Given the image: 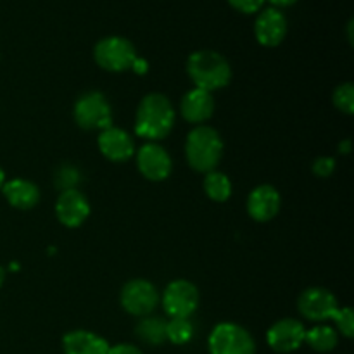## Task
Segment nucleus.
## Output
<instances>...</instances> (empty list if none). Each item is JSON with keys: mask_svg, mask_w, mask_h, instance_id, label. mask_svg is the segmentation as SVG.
<instances>
[{"mask_svg": "<svg viewBox=\"0 0 354 354\" xmlns=\"http://www.w3.org/2000/svg\"><path fill=\"white\" fill-rule=\"evenodd\" d=\"M55 214L64 227L76 228L88 218L90 204L80 190H62L55 203Z\"/></svg>", "mask_w": 354, "mask_h": 354, "instance_id": "nucleus-12", "label": "nucleus"}, {"mask_svg": "<svg viewBox=\"0 0 354 354\" xmlns=\"http://www.w3.org/2000/svg\"><path fill=\"white\" fill-rule=\"evenodd\" d=\"M339 151H341L342 154H348V152L351 151V142L344 140L342 144H339Z\"/></svg>", "mask_w": 354, "mask_h": 354, "instance_id": "nucleus-31", "label": "nucleus"}, {"mask_svg": "<svg viewBox=\"0 0 354 354\" xmlns=\"http://www.w3.org/2000/svg\"><path fill=\"white\" fill-rule=\"evenodd\" d=\"M304 335H306V328L299 320L283 318L268 328L266 341L275 353L287 354L294 353L304 344Z\"/></svg>", "mask_w": 354, "mask_h": 354, "instance_id": "nucleus-9", "label": "nucleus"}, {"mask_svg": "<svg viewBox=\"0 0 354 354\" xmlns=\"http://www.w3.org/2000/svg\"><path fill=\"white\" fill-rule=\"evenodd\" d=\"M137 166L138 171L151 182H162L171 175L173 162L166 149L156 142L142 145L137 152Z\"/></svg>", "mask_w": 354, "mask_h": 354, "instance_id": "nucleus-11", "label": "nucleus"}, {"mask_svg": "<svg viewBox=\"0 0 354 354\" xmlns=\"http://www.w3.org/2000/svg\"><path fill=\"white\" fill-rule=\"evenodd\" d=\"M187 73L196 88L213 92L227 86L232 80V68L227 59L214 50H197L187 61Z\"/></svg>", "mask_w": 354, "mask_h": 354, "instance_id": "nucleus-2", "label": "nucleus"}, {"mask_svg": "<svg viewBox=\"0 0 354 354\" xmlns=\"http://www.w3.org/2000/svg\"><path fill=\"white\" fill-rule=\"evenodd\" d=\"M204 192L214 203H225L232 196L230 178L225 173L216 171V169L206 173V178H204Z\"/></svg>", "mask_w": 354, "mask_h": 354, "instance_id": "nucleus-20", "label": "nucleus"}, {"mask_svg": "<svg viewBox=\"0 0 354 354\" xmlns=\"http://www.w3.org/2000/svg\"><path fill=\"white\" fill-rule=\"evenodd\" d=\"M254 35L265 47H277L287 35V19L279 9L270 7L258 16L254 23Z\"/></svg>", "mask_w": 354, "mask_h": 354, "instance_id": "nucleus-14", "label": "nucleus"}, {"mask_svg": "<svg viewBox=\"0 0 354 354\" xmlns=\"http://www.w3.org/2000/svg\"><path fill=\"white\" fill-rule=\"evenodd\" d=\"M93 59L106 71L123 73L131 69L133 62L137 61V50L127 38L106 37L97 41L93 48Z\"/></svg>", "mask_w": 354, "mask_h": 354, "instance_id": "nucleus-4", "label": "nucleus"}, {"mask_svg": "<svg viewBox=\"0 0 354 354\" xmlns=\"http://www.w3.org/2000/svg\"><path fill=\"white\" fill-rule=\"evenodd\" d=\"M137 337L145 344L159 346L166 341V320L147 317L137 325Z\"/></svg>", "mask_w": 354, "mask_h": 354, "instance_id": "nucleus-21", "label": "nucleus"}, {"mask_svg": "<svg viewBox=\"0 0 354 354\" xmlns=\"http://www.w3.org/2000/svg\"><path fill=\"white\" fill-rule=\"evenodd\" d=\"M75 121L83 130H106L113 123V111L100 92H86L76 100Z\"/></svg>", "mask_w": 354, "mask_h": 354, "instance_id": "nucleus-6", "label": "nucleus"}, {"mask_svg": "<svg viewBox=\"0 0 354 354\" xmlns=\"http://www.w3.org/2000/svg\"><path fill=\"white\" fill-rule=\"evenodd\" d=\"M180 111H182V116L189 123H204V121L213 116L214 99L211 92L194 88L183 95L182 102H180Z\"/></svg>", "mask_w": 354, "mask_h": 354, "instance_id": "nucleus-16", "label": "nucleus"}, {"mask_svg": "<svg viewBox=\"0 0 354 354\" xmlns=\"http://www.w3.org/2000/svg\"><path fill=\"white\" fill-rule=\"evenodd\" d=\"M332 320L335 322L337 328L341 330V334L344 337L351 339L354 335V315L351 308H337L334 315H332Z\"/></svg>", "mask_w": 354, "mask_h": 354, "instance_id": "nucleus-24", "label": "nucleus"}, {"mask_svg": "<svg viewBox=\"0 0 354 354\" xmlns=\"http://www.w3.org/2000/svg\"><path fill=\"white\" fill-rule=\"evenodd\" d=\"M337 299L324 287H310L297 299V310L304 318L313 322H325L337 311Z\"/></svg>", "mask_w": 354, "mask_h": 354, "instance_id": "nucleus-10", "label": "nucleus"}, {"mask_svg": "<svg viewBox=\"0 0 354 354\" xmlns=\"http://www.w3.org/2000/svg\"><path fill=\"white\" fill-rule=\"evenodd\" d=\"M265 2L266 0H228V3H230L234 9H237L239 12H244V14L258 12Z\"/></svg>", "mask_w": 354, "mask_h": 354, "instance_id": "nucleus-26", "label": "nucleus"}, {"mask_svg": "<svg viewBox=\"0 0 354 354\" xmlns=\"http://www.w3.org/2000/svg\"><path fill=\"white\" fill-rule=\"evenodd\" d=\"M78 171L73 168H61L57 175V185L61 187L62 190H69V189H75V183L78 182Z\"/></svg>", "mask_w": 354, "mask_h": 354, "instance_id": "nucleus-27", "label": "nucleus"}, {"mask_svg": "<svg viewBox=\"0 0 354 354\" xmlns=\"http://www.w3.org/2000/svg\"><path fill=\"white\" fill-rule=\"evenodd\" d=\"M272 6H277V7H289V6H294V3L297 2V0H268Z\"/></svg>", "mask_w": 354, "mask_h": 354, "instance_id": "nucleus-30", "label": "nucleus"}, {"mask_svg": "<svg viewBox=\"0 0 354 354\" xmlns=\"http://www.w3.org/2000/svg\"><path fill=\"white\" fill-rule=\"evenodd\" d=\"M175 124V109L162 93H149L140 100L135 116V133L147 140H161Z\"/></svg>", "mask_w": 354, "mask_h": 354, "instance_id": "nucleus-1", "label": "nucleus"}, {"mask_svg": "<svg viewBox=\"0 0 354 354\" xmlns=\"http://www.w3.org/2000/svg\"><path fill=\"white\" fill-rule=\"evenodd\" d=\"M121 306L133 317H147L158 308L159 292L151 282L144 279H135L124 283L121 289Z\"/></svg>", "mask_w": 354, "mask_h": 354, "instance_id": "nucleus-8", "label": "nucleus"}, {"mask_svg": "<svg viewBox=\"0 0 354 354\" xmlns=\"http://www.w3.org/2000/svg\"><path fill=\"white\" fill-rule=\"evenodd\" d=\"M304 342L317 353H330L337 346L339 334L332 327L318 325V327H313L311 330H306Z\"/></svg>", "mask_w": 354, "mask_h": 354, "instance_id": "nucleus-19", "label": "nucleus"}, {"mask_svg": "<svg viewBox=\"0 0 354 354\" xmlns=\"http://www.w3.org/2000/svg\"><path fill=\"white\" fill-rule=\"evenodd\" d=\"M311 169H313V173L318 178H328L334 173L335 161L332 158H328V156H322V158L315 159Z\"/></svg>", "mask_w": 354, "mask_h": 354, "instance_id": "nucleus-25", "label": "nucleus"}, {"mask_svg": "<svg viewBox=\"0 0 354 354\" xmlns=\"http://www.w3.org/2000/svg\"><path fill=\"white\" fill-rule=\"evenodd\" d=\"M194 325L189 318H171L166 322V341L171 344L183 346L192 341Z\"/></svg>", "mask_w": 354, "mask_h": 354, "instance_id": "nucleus-22", "label": "nucleus"}, {"mask_svg": "<svg viewBox=\"0 0 354 354\" xmlns=\"http://www.w3.org/2000/svg\"><path fill=\"white\" fill-rule=\"evenodd\" d=\"M3 280H6V270H3L2 266H0V287L3 286Z\"/></svg>", "mask_w": 354, "mask_h": 354, "instance_id": "nucleus-32", "label": "nucleus"}, {"mask_svg": "<svg viewBox=\"0 0 354 354\" xmlns=\"http://www.w3.org/2000/svg\"><path fill=\"white\" fill-rule=\"evenodd\" d=\"M131 69H133V71H137V73H145L147 71V62L144 61V59H140V57H137V61L133 62V66H131Z\"/></svg>", "mask_w": 354, "mask_h": 354, "instance_id": "nucleus-29", "label": "nucleus"}, {"mask_svg": "<svg viewBox=\"0 0 354 354\" xmlns=\"http://www.w3.org/2000/svg\"><path fill=\"white\" fill-rule=\"evenodd\" d=\"M97 144H99L104 158L113 162L128 161L135 152V145L130 133L116 127H109L100 131Z\"/></svg>", "mask_w": 354, "mask_h": 354, "instance_id": "nucleus-13", "label": "nucleus"}, {"mask_svg": "<svg viewBox=\"0 0 354 354\" xmlns=\"http://www.w3.org/2000/svg\"><path fill=\"white\" fill-rule=\"evenodd\" d=\"M3 183H6V173H3V169L0 168V189L3 187Z\"/></svg>", "mask_w": 354, "mask_h": 354, "instance_id": "nucleus-33", "label": "nucleus"}, {"mask_svg": "<svg viewBox=\"0 0 354 354\" xmlns=\"http://www.w3.org/2000/svg\"><path fill=\"white\" fill-rule=\"evenodd\" d=\"M185 156L190 168L199 173L213 171L223 156V140L211 127H197L187 135Z\"/></svg>", "mask_w": 354, "mask_h": 354, "instance_id": "nucleus-3", "label": "nucleus"}, {"mask_svg": "<svg viewBox=\"0 0 354 354\" xmlns=\"http://www.w3.org/2000/svg\"><path fill=\"white\" fill-rule=\"evenodd\" d=\"M64 354H107L109 342L88 330H73L62 337Z\"/></svg>", "mask_w": 354, "mask_h": 354, "instance_id": "nucleus-17", "label": "nucleus"}, {"mask_svg": "<svg viewBox=\"0 0 354 354\" xmlns=\"http://www.w3.org/2000/svg\"><path fill=\"white\" fill-rule=\"evenodd\" d=\"M334 104L339 111L346 114L354 113V86L353 83L339 85L334 92Z\"/></svg>", "mask_w": 354, "mask_h": 354, "instance_id": "nucleus-23", "label": "nucleus"}, {"mask_svg": "<svg viewBox=\"0 0 354 354\" xmlns=\"http://www.w3.org/2000/svg\"><path fill=\"white\" fill-rule=\"evenodd\" d=\"M280 209V194L272 185H259L252 189L248 197V213L252 220L265 221L273 220Z\"/></svg>", "mask_w": 354, "mask_h": 354, "instance_id": "nucleus-15", "label": "nucleus"}, {"mask_svg": "<svg viewBox=\"0 0 354 354\" xmlns=\"http://www.w3.org/2000/svg\"><path fill=\"white\" fill-rule=\"evenodd\" d=\"M162 310L171 318H189L199 306V290L189 280H173L162 292Z\"/></svg>", "mask_w": 354, "mask_h": 354, "instance_id": "nucleus-7", "label": "nucleus"}, {"mask_svg": "<svg viewBox=\"0 0 354 354\" xmlns=\"http://www.w3.org/2000/svg\"><path fill=\"white\" fill-rule=\"evenodd\" d=\"M209 354H256L252 335L244 327L230 322L216 325L207 339Z\"/></svg>", "mask_w": 354, "mask_h": 354, "instance_id": "nucleus-5", "label": "nucleus"}, {"mask_svg": "<svg viewBox=\"0 0 354 354\" xmlns=\"http://www.w3.org/2000/svg\"><path fill=\"white\" fill-rule=\"evenodd\" d=\"M3 197L16 209H31L40 201V190L30 180L14 178L3 183Z\"/></svg>", "mask_w": 354, "mask_h": 354, "instance_id": "nucleus-18", "label": "nucleus"}, {"mask_svg": "<svg viewBox=\"0 0 354 354\" xmlns=\"http://www.w3.org/2000/svg\"><path fill=\"white\" fill-rule=\"evenodd\" d=\"M107 354H144V353H142L137 346L123 342V344L109 346V351H107Z\"/></svg>", "mask_w": 354, "mask_h": 354, "instance_id": "nucleus-28", "label": "nucleus"}]
</instances>
